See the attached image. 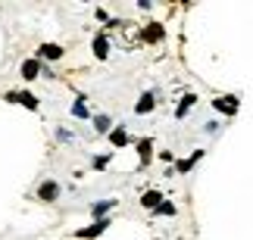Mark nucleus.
<instances>
[{
  "label": "nucleus",
  "instance_id": "6",
  "mask_svg": "<svg viewBox=\"0 0 253 240\" xmlns=\"http://www.w3.org/2000/svg\"><path fill=\"white\" fill-rule=\"evenodd\" d=\"M212 106H216L219 112H225V116H235V112L241 109V100L238 97H219V100H212Z\"/></svg>",
  "mask_w": 253,
  "mask_h": 240
},
{
  "label": "nucleus",
  "instance_id": "9",
  "mask_svg": "<svg viewBox=\"0 0 253 240\" xmlns=\"http://www.w3.org/2000/svg\"><path fill=\"white\" fill-rule=\"evenodd\" d=\"M153 106H157V97L147 91V94H141L138 103H134V112H138V116H147V112H153Z\"/></svg>",
  "mask_w": 253,
  "mask_h": 240
},
{
  "label": "nucleus",
  "instance_id": "2",
  "mask_svg": "<svg viewBox=\"0 0 253 240\" xmlns=\"http://www.w3.org/2000/svg\"><path fill=\"white\" fill-rule=\"evenodd\" d=\"M6 103H22V106H25V109H32V112L41 106L32 91H9V94H6Z\"/></svg>",
  "mask_w": 253,
  "mask_h": 240
},
{
  "label": "nucleus",
  "instance_id": "8",
  "mask_svg": "<svg viewBox=\"0 0 253 240\" xmlns=\"http://www.w3.org/2000/svg\"><path fill=\"white\" fill-rule=\"evenodd\" d=\"M94 56L97 60H106V56H110V37H106V32L94 34Z\"/></svg>",
  "mask_w": 253,
  "mask_h": 240
},
{
  "label": "nucleus",
  "instance_id": "16",
  "mask_svg": "<svg viewBox=\"0 0 253 240\" xmlns=\"http://www.w3.org/2000/svg\"><path fill=\"white\" fill-rule=\"evenodd\" d=\"M72 116L75 119H91V112H87V106H84V97H79L72 103Z\"/></svg>",
  "mask_w": 253,
  "mask_h": 240
},
{
  "label": "nucleus",
  "instance_id": "12",
  "mask_svg": "<svg viewBox=\"0 0 253 240\" xmlns=\"http://www.w3.org/2000/svg\"><path fill=\"white\" fill-rule=\"evenodd\" d=\"M160 203H163V194H160V190H147V194L141 197V206L144 209H157Z\"/></svg>",
  "mask_w": 253,
  "mask_h": 240
},
{
  "label": "nucleus",
  "instance_id": "20",
  "mask_svg": "<svg viewBox=\"0 0 253 240\" xmlns=\"http://www.w3.org/2000/svg\"><path fill=\"white\" fill-rule=\"evenodd\" d=\"M160 159H163V162H172L175 156H172V153H169V150H160Z\"/></svg>",
  "mask_w": 253,
  "mask_h": 240
},
{
  "label": "nucleus",
  "instance_id": "11",
  "mask_svg": "<svg viewBox=\"0 0 253 240\" xmlns=\"http://www.w3.org/2000/svg\"><path fill=\"white\" fill-rule=\"evenodd\" d=\"M138 156H141V166H147V162H150V156H153V140L150 137L138 140Z\"/></svg>",
  "mask_w": 253,
  "mask_h": 240
},
{
  "label": "nucleus",
  "instance_id": "3",
  "mask_svg": "<svg viewBox=\"0 0 253 240\" xmlns=\"http://www.w3.org/2000/svg\"><path fill=\"white\" fill-rule=\"evenodd\" d=\"M60 194H63V187L56 181H41L38 184V200L41 203H53V200H60Z\"/></svg>",
  "mask_w": 253,
  "mask_h": 240
},
{
  "label": "nucleus",
  "instance_id": "14",
  "mask_svg": "<svg viewBox=\"0 0 253 240\" xmlns=\"http://www.w3.org/2000/svg\"><path fill=\"white\" fill-rule=\"evenodd\" d=\"M94 128H97V134H110L113 131V119L110 116H94Z\"/></svg>",
  "mask_w": 253,
  "mask_h": 240
},
{
  "label": "nucleus",
  "instance_id": "15",
  "mask_svg": "<svg viewBox=\"0 0 253 240\" xmlns=\"http://www.w3.org/2000/svg\"><path fill=\"white\" fill-rule=\"evenodd\" d=\"M194 103H197V97H194V94H188V97H181L178 109H175V116H178V119H184V116H188V109L194 106Z\"/></svg>",
  "mask_w": 253,
  "mask_h": 240
},
{
  "label": "nucleus",
  "instance_id": "7",
  "mask_svg": "<svg viewBox=\"0 0 253 240\" xmlns=\"http://www.w3.org/2000/svg\"><path fill=\"white\" fill-rule=\"evenodd\" d=\"M63 47L60 44H41L38 47V60H63Z\"/></svg>",
  "mask_w": 253,
  "mask_h": 240
},
{
  "label": "nucleus",
  "instance_id": "17",
  "mask_svg": "<svg viewBox=\"0 0 253 240\" xmlns=\"http://www.w3.org/2000/svg\"><path fill=\"white\" fill-rule=\"evenodd\" d=\"M191 166H194L191 159H178V162H175V171H178V175H188V171H191Z\"/></svg>",
  "mask_w": 253,
  "mask_h": 240
},
{
  "label": "nucleus",
  "instance_id": "1",
  "mask_svg": "<svg viewBox=\"0 0 253 240\" xmlns=\"http://www.w3.org/2000/svg\"><path fill=\"white\" fill-rule=\"evenodd\" d=\"M110 225H113L110 218H94V225H87V228H79V231H75V237H79V240H94L97 234H103V231H106Z\"/></svg>",
  "mask_w": 253,
  "mask_h": 240
},
{
  "label": "nucleus",
  "instance_id": "10",
  "mask_svg": "<svg viewBox=\"0 0 253 240\" xmlns=\"http://www.w3.org/2000/svg\"><path fill=\"white\" fill-rule=\"evenodd\" d=\"M106 137H110L113 147H125V143H128V131H125L122 125H116V128H113L110 134H106Z\"/></svg>",
  "mask_w": 253,
  "mask_h": 240
},
{
  "label": "nucleus",
  "instance_id": "18",
  "mask_svg": "<svg viewBox=\"0 0 253 240\" xmlns=\"http://www.w3.org/2000/svg\"><path fill=\"white\" fill-rule=\"evenodd\" d=\"M153 212H160V215H175V206L172 203H166V200H163V203L153 209Z\"/></svg>",
  "mask_w": 253,
  "mask_h": 240
},
{
  "label": "nucleus",
  "instance_id": "13",
  "mask_svg": "<svg viewBox=\"0 0 253 240\" xmlns=\"http://www.w3.org/2000/svg\"><path fill=\"white\" fill-rule=\"evenodd\" d=\"M113 206H116V200H100V203L91 206V215H94V218H106V212H110Z\"/></svg>",
  "mask_w": 253,
  "mask_h": 240
},
{
  "label": "nucleus",
  "instance_id": "5",
  "mask_svg": "<svg viewBox=\"0 0 253 240\" xmlns=\"http://www.w3.org/2000/svg\"><path fill=\"white\" fill-rule=\"evenodd\" d=\"M163 37H166V28H163L160 22H150L141 32V41H147V44H157V41H163Z\"/></svg>",
  "mask_w": 253,
  "mask_h": 240
},
{
  "label": "nucleus",
  "instance_id": "4",
  "mask_svg": "<svg viewBox=\"0 0 253 240\" xmlns=\"http://www.w3.org/2000/svg\"><path fill=\"white\" fill-rule=\"evenodd\" d=\"M41 60H38V56H32V60H25L22 66H19V75H22L25 81H35V78H41Z\"/></svg>",
  "mask_w": 253,
  "mask_h": 240
},
{
  "label": "nucleus",
  "instance_id": "19",
  "mask_svg": "<svg viewBox=\"0 0 253 240\" xmlns=\"http://www.w3.org/2000/svg\"><path fill=\"white\" fill-rule=\"evenodd\" d=\"M106 166H110V156H97V159H94V169H97V171H103Z\"/></svg>",
  "mask_w": 253,
  "mask_h": 240
}]
</instances>
